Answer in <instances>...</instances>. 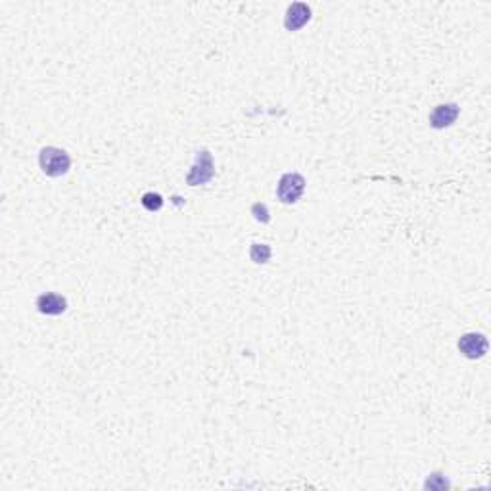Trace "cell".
I'll return each mask as SVG.
<instances>
[{
  "instance_id": "obj_10",
  "label": "cell",
  "mask_w": 491,
  "mask_h": 491,
  "mask_svg": "<svg viewBox=\"0 0 491 491\" xmlns=\"http://www.w3.org/2000/svg\"><path fill=\"white\" fill-rule=\"evenodd\" d=\"M252 215L255 221H260V223H269L271 221V213H269V207H267L265 204H261V202H257V204L252 205Z\"/></svg>"
},
{
  "instance_id": "obj_3",
  "label": "cell",
  "mask_w": 491,
  "mask_h": 491,
  "mask_svg": "<svg viewBox=\"0 0 491 491\" xmlns=\"http://www.w3.org/2000/svg\"><path fill=\"white\" fill-rule=\"evenodd\" d=\"M305 190V178L300 173H284L277 186V196L282 204H296L300 202Z\"/></svg>"
},
{
  "instance_id": "obj_4",
  "label": "cell",
  "mask_w": 491,
  "mask_h": 491,
  "mask_svg": "<svg viewBox=\"0 0 491 491\" xmlns=\"http://www.w3.org/2000/svg\"><path fill=\"white\" fill-rule=\"evenodd\" d=\"M459 351L466 357V359H482L487 349H490V341L485 338V334L480 332H466L459 338Z\"/></svg>"
},
{
  "instance_id": "obj_2",
  "label": "cell",
  "mask_w": 491,
  "mask_h": 491,
  "mask_svg": "<svg viewBox=\"0 0 491 491\" xmlns=\"http://www.w3.org/2000/svg\"><path fill=\"white\" fill-rule=\"evenodd\" d=\"M215 175V165H213V156L210 150H198L196 152V159L194 165L186 175V184L190 186H200V184H207Z\"/></svg>"
},
{
  "instance_id": "obj_5",
  "label": "cell",
  "mask_w": 491,
  "mask_h": 491,
  "mask_svg": "<svg viewBox=\"0 0 491 491\" xmlns=\"http://www.w3.org/2000/svg\"><path fill=\"white\" fill-rule=\"evenodd\" d=\"M311 21V6H307L305 2H293L286 8L284 14V28L288 31H300Z\"/></svg>"
},
{
  "instance_id": "obj_9",
  "label": "cell",
  "mask_w": 491,
  "mask_h": 491,
  "mask_svg": "<svg viewBox=\"0 0 491 491\" xmlns=\"http://www.w3.org/2000/svg\"><path fill=\"white\" fill-rule=\"evenodd\" d=\"M140 204L146 212H159L164 207V198L157 192H146L140 200Z\"/></svg>"
},
{
  "instance_id": "obj_7",
  "label": "cell",
  "mask_w": 491,
  "mask_h": 491,
  "mask_svg": "<svg viewBox=\"0 0 491 491\" xmlns=\"http://www.w3.org/2000/svg\"><path fill=\"white\" fill-rule=\"evenodd\" d=\"M37 309H39V313L42 315H48V317H58V315L66 313V309H68V300L61 296V293H56V292H47V293H41L39 298H37Z\"/></svg>"
},
{
  "instance_id": "obj_6",
  "label": "cell",
  "mask_w": 491,
  "mask_h": 491,
  "mask_svg": "<svg viewBox=\"0 0 491 491\" xmlns=\"http://www.w3.org/2000/svg\"><path fill=\"white\" fill-rule=\"evenodd\" d=\"M459 114L461 109L455 102H447V104H440L436 108L432 109L430 114V125L434 129H445V127H451L453 123L457 121Z\"/></svg>"
},
{
  "instance_id": "obj_8",
  "label": "cell",
  "mask_w": 491,
  "mask_h": 491,
  "mask_svg": "<svg viewBox=\"0 0 491 491\" xmlns=\"http://www.w3.org/2000/svg\"><path fill=\"white\" fill-rule=\"evenodd\" d=\"M271 255H273V250H271V246L269 244H257V242H255V244L250 246V260H252L253 263H257V265L269 263Z\"/></svg>"
},
{
  "instance_id": "obj_1",
  "label": "cell",
  "mask_w": 491,
  "mask_h": 491,
  "mask_svg": "<svg viewBox=\"0 0 491 491\" xmlns=\"http://www.w3.org/2000/svg\"><path fill=\"white\" fill-rule=\"evenodd\" d=\"M39 165L44 175L48 177H63L71 169V157L66 150L56 148V146H44L39 152Z\"/></svg>"
}]
</instances>
